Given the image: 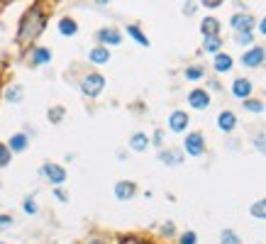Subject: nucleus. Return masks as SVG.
<instances>
[{
    "label": "nucleus",
    "mask_w": 266,
    "mask_h": 244,
    "mask_svg": "<svg viewBox=\"0 0 266 244\" xmlns=\"http://www.w3.org/2000/svg\"><path fill=\"white\" fill-rule=\"evenodd\" d=\"M183 13H186V15H193V13H196V5H193V3L183 5Z\"/></svg>",
    "instance_id": "obj_37"
},
{
    "label": "nucleus",
    "mask_w": 266,
    "mask_h": 244,
    "mask_svg": "<svg viewBox=\"0 0 266 244\" xmlns=\"http://www.w3.org/2000/svg\"><path fill=\"white\" fill-rule=\"evenodd\" d=\"M230 25L237 29L239 34H252V27H254V17L247 13H237L232 15V20H230Z\"/></svg>",
    "instance_id": "obj_3"
},
{
    "label": "nucleus",
    "mask_w": 266,
    "mask_h": 244,
    "mask_svg": "<svg viewBox=\"0 0 266 244\" xmlns=\"http://www.w3.org/2000/svg\"><path fill=\"white\" fill-rule=\"evenodd\" d=\"M108 59H110V52H108L105 47H96V49L91 52V61H93V64H108Z\"/></svg>",
    "instance_id": "obj_19"
},
{
    "label": "nucleus",
    "mask_w": 266,
    "mask_h": 244,
    "mask_svg": "<svg viewBox=\"0 0 266 244\" xmlns=\"http://www.w3.org/2000/svg\"><path fill=\"white\" fill-rule=\"evenodd\" d=\"M168 127H171V132H183V130L188 127V115H186L183 110L171 112V117H168Z\"/></svg>",
    "instance_id": "obj_8"
},
{
    "label": "nucleus",
    "mask_w": 266,
    "mask_h": 244,
    "mask_svg": "<svg viewBox=\"0 0 266 244\" xmlns=\"http://www.w3.org/2000/svg\"><path fill=\"white\" fill-rule=\"evenodd\" d=\"M223 244H239V237L232 230H225L223 232Z\"/></svg>",
    "instance_id": "obj_28"
},
{
    "label": "nucleus",
    "mask_w": 266,
    "mask_h": 244,
    "mask_svg": "<svg viewBox=\"0 0 266 244\" xmlns=\"http://www.w3.org/2000/svg\"><path fill=\"white\" fill-rule=\"evenodd\" d=\"M252 215L254 217H264V220H266V198L252 205Z\"/></svg>",
    "instance_id": "obj_23"
},
{
    "label": "nucleus",
    "mask_w": 266,
    "mask_h": 244,
    "mask_svg": "<svg viewBox=\"0 0 266 244\" xmlns=\"http://www.w3.org/2000/svg\"><path fill=\"white\" fill-rule=\"evenodd\" d=\"M129 147L135 151H144L147 147H149V137L142 135V132H137V135H132V139H129Z\"/></svg>",
    "instance_id": "obj_15"
},
{
    "label": "nucleus",
    "mask_w": 266,
    "mask_h": 244,
    "mask_svg": "<svg viewBox=\"0 0 266 244\" xmlns=\"http://www.w3.org/2000/svg\"><path fill=\"white\" fill-rule=\"evenodd\" d=\"M0 244H5V242H0Z\"/></svg>",
    "instance_id": "obj_42"
},
{
    "label": "nucleus",
    "mask_w": 266,
    "mask_h": 244,
    "mask_svg": "<svg viewBox=\"0 0 266 244\" xmlns=\"http://www.w3.org/2000/svg\"><path fill=\"white\" fill-rule=\"evenodd\" d=\"M122 244H149V242H142V239H135V237H127V239H122Z\"/></svg>",
    "instance_id": "obj_38"
},
{
    "label": "nucleus",
    "mask_w": 266,
    "mask_h": 244,
    "mask_svg": "<svg viewBox=\"0 0 266 244\" xmlns=\"http://www.w3.org/2000/svg\"><path fill=\"white\" fill-rule=\"evenodd\" d=\"M244 108L249 110V112H264V105L259 100H244Z\"/></svg>",
    "instance_id": "obj_27"
},
{
    "label": "nucleus",
    "mask_w": 266,
    "mask_h": 244,
    "mask_svg": "<svg viewBox=\"0 0 266 244\" xmlns=\"http://www.w3.org/2000/svg\"><path fill=\"white\" fill-rule=\"evenodd\" d=\"M159 159H161L164 164H168V166H176V164L183 161V154L181 151H176V149H168V151H161Z\"/></svg>",
    "instance_id": "obj_14"
},
{
    "label": "nucleus",
    "mask_w": 266,
    "mask_h": 244,
    "mask_svg": "<svg viewBox=\"0 0 266 244\" xmlns=\"http://www.w3.org/2000/svg\"><path fill=\"white\" fill-rule=\"evenodd\" d=\"M230 68H232V56L230 54L215 56V71H217V73H225V71H230Z\"/></svg>",
    "instance_id": "obj_16"
},
{
    "label": "nucleus",
    "mask_w": 266,
    "mask_h": 244,
    "mask_svg": "<svg viewBox=\"0 0 266 244\" xmlns=\"http://www.w3.org/2000/svg\"><path fill=\"white\" fill-rule=\"evenodd\" d=\"M237 42L239 44H252V34H239Z\"/></svg>",
    "instance_id": "obj_34"
},
{
    "label": "nucleus",
    "mask_w": 266,
    "mask_h": 244,
    "mask_svg": "<svg viewBox=\"0 0 266 244\" xmlns=\"http://www.w3.org/2000/svg\"><path fill=\"white\" fill-rule=\"evenodd\" d=\"M181 244H196V232H186L181 237Z\"/></svg>",
    "instance_id": "obj_31"
},
{
    "label": "nucleus",
    "mask_w": 266,
    "mask_h": 244,
    "mask_svg": "<svg viewBox=\"0 0 266 244\" xmlns=\"http://www.w3.org/2000/svg\"><path fill=\"white\" fill-rule=\"evenodd\" d=\"M186 151L191 154V156H200V154H205V139L200 132H191V135L186 137Z\"/></svg>",
    "instance_id": "obj_4"
},
{
    "label": "nucleus",
    "mask_w": 266,
    "mask_h": 244,
    "mask_svg": "<svg viewBox=\"0 0 266 244\" xmlns=\"http://www.w3.org/2000/svg\"><path fill=\"white\" fill-rule=\"evenodd\" d=\"M61 117H64V110H61V108L49 110V120H52V122H59V120H61Z\"/></svg>",
    "instance_id": "obj_30"
},
{
    "label": "nucleus",
    "mask_w": 266,
    "mask_h": 244,
    "mask_svg": "<svg viewBox=\"0 0 266 244\" xmlns=\"http://www.w3.org/2000/svg\"><path fill=\"white\" fill-rule=\"evenodd\" d=\"M264 59H266L264 47H252L249 52H244V54H242V64H244V66H249V68H256V66H261V64H264Z\"/></svg>",
    "instance_id": "obj_5"
},
{
    "label": "nucleus",
    "mask_w": 266,
    "mask_h": 244,
    "mask_svg": "<svg viewBox=\"0 0 266 244\" xmlns=\"http://www.w3.org/2000/svg\"><path fill=\"white\" fill-rule=\"evenodd\" d=\"M42 174L49 178V183H54V186H61V183L66 181V171H64L61 166H56V164H44Z\"/></svg>",
    "instance_id": "obj_6"
},
{
    "label": "nucleus",
    "mask_w": 266,
    "mask_h": 244,
    "mask_svg": "<svg viewBox=\"0 0 266 244\" xmlns=\"http://www.w3.org/2000/svg\"><path fill=\"white\" fill-rule=\"evenodd\" d=\"M188 103H191L196 110H203V108H208V105H210V95L205 93L203 88H196V91H191V93H188Z\"/></svg>",
    "instance_id": "obj_7"
},
{
    "label": "nucleus",
    "mask_w": 266,
    "mask_h": 244,
    "mask_svg": "<svg viewBox=\"0 0 266 244\" xmlns=\"http://www.w3.org/2000/svg\"><path fill=\"white\" fill-rule=\"evenodd\" d=\"M44 25H47V17L44 13L34 5V8H29L25 17H22V22H20V32H17V39L20 42H32L37 34H42Z\"/></svg>",
    "instance_id": "obj_1"
},
{
    "label": "nucleus",
    "mask_w": 266,
    "mask_h": 244,
    "mask_svg": "<svg viewBox=\"0 0 266 244\" xmlns=\"http://www.w3.org/2000/svg\"><path fill=\"white\" fill-rule=\"evenodd\" d=\"M203 5H205V8H210V10H215V8H220V0H205Z\"/></svg>",
    "instance_id": "obj_36"
},
{
    "label": "nucleus",
    "mask_w": 266,
    "mask_h": 244,
    "mask_svg": "<svg viewBox=\"0 0 266 244\" xmlns=\"http://www.w3.org/2000/svg\"><path fill=\"white\" fill-rule=\"evenodd\" d=\"M76 22H73V20H71V17H64V20H61V22H59V32H61V34H76Z\"/></svg>",
    "instance_id": "obj_20"
},
{
    "label": "nucleus",
    "mask_w": 266,
    "mask_h": 244,
    "mask_svg": "<svg viewBox=\"0 0 266 244\" xmlns=\"http://www.w3.org/2000/svg\"><path fill=\"white\" fill-rule=\"evenodd\" d=\"M203 73H205V71H203L200 66L186 68V78H188V81H198V78H203Z\"/></svg>",
    "instance_id": "obj_24"
},
{
    "label": "nucleus",
    "mask_w": 266,
    "mask_h": 244,
    "mask_svg": "<svg viewBox=\"0 0 266 244\" xmlns=\"http://www.w3.org/2000/svg\"><path fill=\"white\" fill-rule=\"evenodd\" d=\"M254 147H256V151L266 154V137H264V135H256V137H254Z\"/></svg>",
    "instance_id": "obj_29"
},
{
    "label": "nucleus",
    "mask_w": 266,
    "mask_h": 244,
    "mask_svg": "<svg viewBox=\"0 0 266 244\" xmlns=\"http://www.w3.org/2000/svg\"><path fill=\"white\" fill-rule=\"evenodd\" d=\"M8 164H10V149H8V144H0V169Z\"/></svg>",
    "instance_id": "obj_26"
},
{
    "label": "nucleus",
    "mask_w": 266,
    "mask_h": 244,
    "mask_svg": "<svg viewBox=\"0 0 266 244\" xmlns=\"http://www.w3.org/2000/svg\"><path fill=\"white\" fill-rule=\"evenodd\" d=\"M135 193H137V186H135L132 181H120V183L115 186V195H117L120 200H129Z\"/></svg>",
    "instance_id": "obj_9"
},
{
    "label": "nucleus",
    "mask_w": 266,
    "mask_h": 244,
    "mask_svg": "<svg viewBox=\"0 0 266 244\" xmlns=\"http://www.w3.org/2000/svg\"><path fill=\"white\" fill-rule=\"evenodd\" d=\"M232 93L237 95V98H244V100H247V98L252 95V83L247 81V78H237L235 86H232Z\"/></svg>",
    "instance_id": "obj_11"
},
{
    "label": "nucleus",
    "mask_w": 266,
    "mask_h": 244,
    "mask_svg": "<svg viewBox=\"0 0 266 244\" xmlns=\"http://www.w3.org/2000/svg\"><path fill=\"white\" fill-rule=\"evenodd\" d=\"M259 32H261V34H266V17L261 20V27H259Z\"/></svg>",
    "instance_id": "obj_40"
},
{
    "label": "nucleus",
    "mask_w": 266,
    "mask_h": 244,
    "mask_svg": "<svg viewBox=\"0 0 266 244\" xmlns=\"http://www.w3.org/2000/svg\"><path fill=\"white\" fill-rule=\"evenodd\" d=\"M13 225V217L10 215H0V230H8Z\"/></svg>",
    "instance_id": "obj_32"
},
{
    "label": "nucleus",
    "mask_w": 266,
    "mask_h": 244,
    "mask_svg": "<svg viewBox=\"0 0 266 244\" xmlns=\"http://www.w3.org/2000/svg\"><path fill=\"white\" fill-rule=\"evenodd\" d=\"M217 20H212V17H208V20H203V25H200V32H203V37H217Z\"/></svg>",
    "instance_id": "obj_17"
},
{
    "label": "nucleus",
    "mask_w": 266,
    "mask_h": 244,
    "mask_svg": "<svg viewBox=\"0 0 266 244\" xmlns=\"http://www.w3.org/2000/svg\"><path fill=\"white\" fill-rule=\"evenodd\" d=\"M91 244H103V242H96V239H93V242H91Z\"/></svg>",
    "instance_id": "obj_41"
},
{
    "label": "nucleus",
    "mask_w": 266,
    "mask_h": 244,
    "mask_svg": "<svg viewBox=\"0 0 266 244\" xmlns=\"http://www.w3.org/2000/svg\"><path fill=\"white\" fill-rule=\"evenodd\" d=\"M5 98H8L10 103H20V100H22V86H13V88H8V91H5Z\"/></svg>",
    "instance_id": "obj_21"
},
{
    "label": "nucleus",
    "mask_w": 266,
    "mask_h": 244,
    "mask_svg": "<svg viewBox=\"0 0 266 244\" xmlns=\"http://www.w3.org/2000/svg\"><path fill=\"white\" fill-rule=\"evenodd\" d=\"M235 125H237L235 112H230V110L220 112V117H217V127H220L223 132H232V130H235Z\"/></svg>",
    "instance_id": "obj_10"
},
{
    "label": "nucleus",
    "mask_w": 266,
    "mask_h": 244,
    "mask_svg": "<svg viewBox=\"0 0 266 244\" xmlns=\"http://www.w3.org/2000/svg\"><path fill=\"white\" fill-rule=\"evenodd\" d=\"M220 47V37H205V52H217Z\"/></svg>",
    "instance_id": "obj_25"
},
{
    "label": "nucleus",
    "mask_w": 266,
    "mask_h": 244,
    "mask_svg": "<svg viewBox=\"0 0 266 244\" xmlns=\"http://www.w3.org/2000/svg\"><path fill=\"white\" fill-rule=\"evenodd\" d=\"M25 210H27L29 215H34V213H37V205H34V200H25Z\"/></svg>",
    "instance_id": "obj_33"
},
{
    "label": "nucleus",
    "mask_w": 266,
    "mask_h": 244,
    "mask_svg": "<svg viewBox=\"0 0 266 244\" xmlns=\"http://www.w3.org/2000/svg\"><path fill=\"white\" fill-rule=\"evenodd\" d=\"M161 232H164V234H173V225H171V222H168V225H164V227H161Z\"/></svg>",
    "instance_id": "obj_39"
},
{
    "label": "nucleus",
    "mask_w": 266,
    "mask_h": 244,
    "mask_svg": "<svg viewBox=\"0 0 266 244\" xmlns=\"http://www.w3.org/2000/svg\"><path fill=\"white\" fill-rule=\"evenodd\" d=\"M127 32H129V34H132L135 39L140 42L142 47H149V39H147V37H144V34H142V32H140L137 27H135V25H129V27H127Z\"/></svg>",
    "instance_id": "obj_22"
},
{
    "label": "nucleus",
    "mask_w": 266,
    "mask_h": 244,
    "mask_svg": "<svg viewBox=\"0 0 266 244\" xmlns=\"http://www.w3.org/2000/svg\"><path fill=\"white\" fill-rule=\"evenodd\" d=\"M8 144H10V147H8L10 151H25L27 149V137L25 135H13Z\"/></svg>",
    "instance_id": "obj_18"
},
{
    "label": "nucleus",
    "mask_w": 266,
    "mask_h": 244,
    "mask_svg": "<svg viewBox=\"0 0 266 244\" xmlns=\"http://www.w3.org/2000/svg\"><path fill=\"white\" fill-rule=\"evenodd\" d=\"M98 39L105 42V44H120V42H122V34H120L117 29L108 27V29H100L98 32Z\"/></svg>",
    "instance_id": "obj_13"
},
{
    "label": "nucleus",
    "mask_w": 266,
    "mask_h": 244,
    "mask_svg": "<svg viewBox=\"0 0 266 244\" xmlns=\"http://www.w3.org/2000/svg\"><path fill=\"white\" fill-rule=\"evenodd\" d=\"M54 195H56V198H59V200H61V203H66V200H69V195H66L64 190H59V188L54 190Z\"/></svg>",
    "instance_id": "obj_35"
},
{
    "label": "nucleus",
    "mask_w": 266,
    "mask_h": 244,
    "mask_svg": "<svg viewBox=\"0 0 266 244\" xmlns=\"http://www.w3.org/2000/svg\"><path fill=\"white\" fill-rule=\"evenodd\" d=\"M29 61H32V66H42V64H47V61H52V52L37 47V49L32 52V56H29Z\"/></svg>",
    "instance_id": "obj_12"
},
{
    "label": "nucleus",
    "mask_w": 266,
    "mask_h": 244,
    "mask_svg": "<svg viewBox=\"0 0 266 244\" xmlns=\"http://www.w3.org/2000/svg\"><path fill=\"white\" fill-rule=\"evenodd\" d=\"M103 86H105V78H103L100 73H88L83 78V83H81V91H83L88 98H96V95H100Z\"/></svg>",
    "instance_id": "obj_2"
}]
</instances>
